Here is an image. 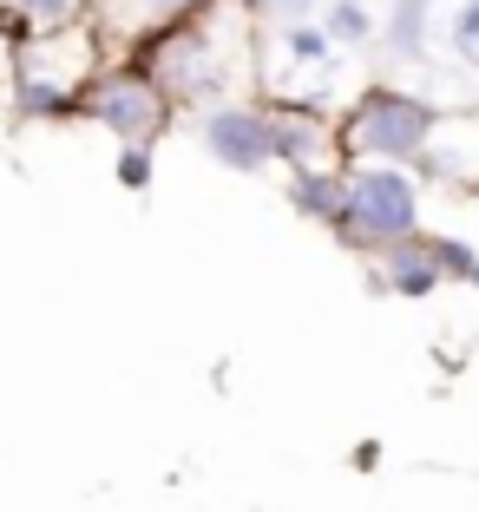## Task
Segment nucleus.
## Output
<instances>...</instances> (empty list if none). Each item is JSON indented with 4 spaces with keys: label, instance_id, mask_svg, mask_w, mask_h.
I'll use <instances>...</instances> for the list:
<instances>
[{
    "label": "nucleus",
    "instance_id": "nucleus-4",
    "mask_svg": "<svg viewBox=\"0 0 479 512\" xmlns=\"http://www.w3.org/2000/svg\"><path fill=\"white\" fill-rule=\"evenodd\" d=\"M197 138L224 171H256L276 165V132H270V106H250V99H217V106L197 119Z\"/></svg>",
    "mask_w": 479,
    "mask_h": 512
},
{
    "label": "nucleus",
    "instance_id": "nucleus-17",
    "mask_svg": "<svg viewBox=\"0 0 479 512\" xmlns=\"http://www.w3.org/2000/svg\"><path fill=\"white\" fill-rule=\"evenodd\" d=\"M466 283H473V289H479V270H473V276H466Z\"/></svg>",
    "mask_w": 479,
    "mask_h": 512
},
{
    "label": "nucleus",
    "instance_id": "nucleus-7",
    "mask_svg": "<svg viewBox=\"0 0 479 512\" xmlns=\"http://www.w3.org/2000/svg\"><path fill=\"white\" fill-rule=\"evenodd\" d=\"M427 27H434V0H394L388 20H381V40L401 60H420L427 53Z\"/></svg>",
    "mask_w": 479,
    "mask_h": 512
},
{
    "label": "nucleus",
    "instance_id": "nucleus-16",
    "mask_svg": "<svg viewBox=\"0 0 479 512\" xmlns=\"http://www.w3.org/2000/svg\"><path fill=\"white\" fill-rule=\"evenodd\" d=\"M453 53L479 66V0H460V14H453Z\"/></svg>",
    "mask_w": 479,
    "mask_h": 512
},
{
    "label": "nucleus",
    "instance_id": "nucleus-12",
    "mask_svg": "<svg viewBox=\"0 0 479 512\" xmlns=\"http://www.w3.org/2000/svg\"><path fill=\"white\" fill-rule=\"evenodd\" d=\"M217 0H138V14H145V33L151 27H184V20H204Z\"/></svg>",
    "mask_w": 479,
    "mask_h": 512
},
{
    "label": "nucleus",
    "instance_id": "nucleus-8",
    "mask_svg": "<svg viewBox=\"0 0 479 512\" xmlns=\"http://www.w3.org/2000/svg\"><path fill=\"white\" fill-rule=\"evenodd\" d=\"M14 112L20 119H79V92H60V86H40V79H14Z\"/></svg>",
    "mask_w": 479,
    "mask_h": 512
},
{
    "label": "nucleus",
    "instance_id": "nucleus-5",
    "mask_svg": "<svg viewBox=\"0 0 479 512\" xmlns=\"http://www.w3.org/2000/svg\"><path fill=\"white\" fill-rule=\"evenodd\" d=\"M440 283H447V270H440V256H434V237L420 230V237H407V243H394V250L375 256V283H368V289L420 302V296H434Z\"/></svg>",
    "mask_w": 479,
    "mask_h": 512
},
{
    "label": "nucleus",
    "instance_id": "nucleus-9",
    "mask_svg": "<svg viewBox=\"0 0 479 512\" xmlns=\"http://www.w3.org/2000/svg\"><path fill=\"white\" fill-rule=\"evenodd\" d=\"M322 33H329V46H368L375 40V14L361 7V0H329V14H322Z\"/></svg>",
    "mask_w": 479,
    "mask_h": 512
},
{
    "label": "nucleus",
    "instance_id": "nucleus-6",
    "mask_svg": "<svg viewBox=\"0 0 479 512\" xmlns=\"http://www.w3.org/2000/svg\"><path fill=\"white\" fill-rule=\"evenodd\" d=\"M289 204H296L309 224L342 230V211H348V171H289Z\"/></svg>",
    "mask_w": 479,
    "mask_h": 512
},
{
    "label": "nucleus",
    "instance_id": "nucleus-10",
    "mask_svg": "<svg viewBox=\"0 0 479 512\" xmlns=\"http://www.w3.org/2000/svg\"><path fill=\"white\" fill-rule=\"evenodd\" d=\"M283 53H289L296 66H322V73L335 66L329 33H322V27H309V20H302V27H283Z\"/></svg>",
    "mask_w": 479,
    "mask_h": 512
},
{
    "label": "nucleus",
    "instance_id": "nucleus-3",
    "mask_svg": "<svg viewBox=\"0 0 479 512\" xmlns=\"http://www.w3.org/2000/svg\"><path fill=\"white\" fill-rule=\"evenodd\" d=\"M171 112H178V106H171V92L158 86L138 60L105 66V73L79 92V119L99 125V132H112L119 145H158L165 125H171Z\"/></svg>",
    "mask_w": 479,
    "mask_h": 512
},
{
    "label": "nucleus",
    "instance_id": "nucleus-15",
    "mask_svg": "<svg viewBox=\"0 0 479 512\" xmlns=\"http://www.w3.org/2000/svg\"><path fill=\"white\" fill-rule=\"evenodd\" d=\"M434 256H440V270H447V283H466V276L479 270V250L460 237H434Z\"/></svg>",
    "mask_w": 479,
    "mask_h": 512
},
{
    "label": "nucleus",
    "instance_id": "nucleus-1",
    "mask_svg": "<svg viewBox=\"0 0 479 512\" xmlns=\"http://www.w3.org/2000/svg\"><path fill=\"white\" fill-rule=\"evenodd\" d=\"M342 132V158L348 165H414L420 151L440 138V112L434 99L401 86H368L355 106L335 119Z\"/></svg>",
    "mask_w": 479,
    "mask_h": 512
},
{
    "label": "nucleus",
    "instance_id": "nucleus-14",
    "mask_svg": "<svg viewBox=\"0 0 479 512\" xmlns=\"http://www.w3.org/2000/svg\"><path fill=\"white\" fill-rule=\"evenodd\" d=\"M151 165H158V158H151V145H119V191H151Z\"/></svg>",
    "mask_w": 479,
    "mask_h": 512
},
{
    "label": "nucleus",
    "instance_id": "nucleus-13",
    "mask_svg": "<svg viewBox=\"0 0 479 512\" xmlns=\"http://www.w3.org/2000/svg\"><path fill=\"white\" fill-rule=\"evenodd\" d=\"M322 0H243V14L250 20H270V27H302Z\"/></svg>",
    "mask_w": 479,
    "mask_h": 512
},
{
    "label": "nucleus",
    "instance_id": "nucleus-2",
    "mask_svg": "<svg viewBox=\"0 0 479 512\" xmlns=\"http://www.w3.org/2000/svg\"><path fill=\"white\" fill-rule=\"evenodd\" d=\"M335 237L361 256H381L420 237V184L401 165H348V211Z\"/></svg>",
    "mask_w": 479,
    "mask_h": 512
},
{
    "label": "nucleus",
    "instance_id": "nucleus-11",
    "mask_svg": "<svg viewBox=\"0 0 479 512\" xmlns=\"http://www.w3.org/2000/svg\"><path fill=\"white\" fill-rule=\"evenodd\" d=\"M20 20L33 33H60V27H79V0H14Z\"/></svg>",
    "mask_w": 479,
    "mask_h": 512
}]
</instances>
